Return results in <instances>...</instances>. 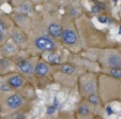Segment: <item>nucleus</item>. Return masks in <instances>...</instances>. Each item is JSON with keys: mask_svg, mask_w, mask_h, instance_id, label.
I'll list each match as a JSON object with an SVG mask.
<instances>
[{"mask_svg": "<svg viewBox=\"0 0 121 119\" xmlns=\"http://www.w3.org/2000/svg\"><path fill=\"white\" fill-rule=\"evenodd\" d=\"M5 104L7 107L11 110H18L22 106L25 104V99L18 93H14L9 96L5 99Z\"/></svg>", "mask_w": 121, "mask_h": 119, "instance_id": "1", "label": "nucleus"}, {"mask_svg": "<svg viewBox=\"0 0 121 119\" xmlns=\"http://www.w3.org/2000/svg\"><path fill=\"white\" fill-rule=\"evenodd\" d=\"M34 44L40 50H43V52H52L56 47V44L54 43V41H52L47 37L37 38L35 41H34Z\"/></svg>", "mask_w": 121, "mask_h": 119, "instance_id": "2", "label": "nucleus"}, {"mask_svg": "<svg viewBox=\"0 0 121 119\" xmlns=\"http://www.w3.org/2000/svg\"><path fill=\"white\" fill-rule=\"evenodd\" d=\"M7 82H8V84L11 86L12 89H14V90L21 89L24 85H25V79H24V77L22 75H19V74H12V75H10L9 77H8Z\"/></svg>", "mask_w": 121, "mask_h": 119, "instance_id": "3", "label": "nucleus"}, {"mask_svg": "<svg viewBox=\"0 0 121 119\" xmlns=\"http://www.w3.org/2000/svg\"><path fill=\"white\" fill-rule=\"evenodd\" d=\"M17 68L21 70L22 73L26 74V75H32L34 73L35 66L28 60H21L17 62Z\"/></svg>", "mask_w": 121, "mask_h": 119, "instance_id": "4", "label": "nucleus"}, {"mask_svg": "<svg viewBox=\"0 0 121 119\" xmlns=\"http://www.w3.org/2000/svg\"><path fill=\"white\" fill-rule=\"evenodd\" d=\"M105 64L110 69L121 68V56L118 55V54H112V55H109L106 58Z\"/></svg>", "mask_w": 121, "mask_h": 119, "instance_id": "5", "label": "nucleus"}, {"mask_svg": "<svg viewBox=\"0 0 121 119\" xmlns=\"http://www.w3.org/2000/svg\"><path fill=\"white\" fill-rule=\"evenodd\" d=\"M95 89H96V86L93 80H86L82 85V91L86 97L90 96L92 93H95Z\"/></svg>", "mask_w": 121, "mask_h": 119, "instance_id": "6", "label": "nucleus"}, {"mask_svg": "<svg viewBox=\"0 0 121 119\" xmlns=\"http://www.w3.org/2000/svg\"><path fill=\"white\" fill-rule=\"evenodd\" d=\"M62 40H63V42L65 44H68V45H73V44H75V42H76L75 32H74L73 30H70V29L63 30Z\"/></svg>", "mask_w": 121, "mask_h": 119, "instance_id": "7", "label": "nucleus"}, {"mask_svg": "<svg viewBox=\"0 0 121 119\" xmlns=\"http://www.w3.org/2000/svg\"><path fill=\"white\" fill-rule=\"evenodd\" d=\"M49 72V66L45 62H39L35 66V70H34V73L35 75L40 76V77H43L46 74H48Z\"/></svg>", "mask_w": 121, "mask_h": 119, "instance_id": "8", "label": "nucleus"}, {"mask_svg": "<svg viewBox=\"0 0 121 119\" xmlns=\"http://www.w3.org/2000/svg\"><path fill=\"white\" fill-rule=\"evenodd\" d=\"M48 32L49 35L54 38H59L60 35H62L63 33V30H62L61 26H59L58 24H52L48 27Z\"/></svg>", "mask_w": 121, "mask_h": 119, "instance_id": "9", "label": "nucleus"}, {"mask_svg": "<svg viewBox=\"0 0 121 119\" xmlns=\"http://www.w3.org/2000/svg\"><path fill=\"white\" fill-rule=\"evenodd\" d=\"M77 114L80 117H88L91 115V108L89 107L88 104H79L77 107Z\"/></svg>", "mask_w": 121, "mask_h": 119, "instance_id": "10", "label": "nucleus"}, {"mask_svg": "<svg viewBox=\"0 0 121 119\" xmlns=\"http://www.w3.org/2000/svg\"><path fill=\"white\" fill-rule=\"evenodd\" d=\"M47 60H48V62L52 64H60L62 58H61V56L57 53H49L47 56Z\"/></svg>", "mask_w": 121, "mask_h": 119, "instance_id": "11", "label": "nucleus"}, {"mask_svg": "<svg viewBox=\"0 0 121 119\" xmlns=\"http://www.w3.org/2000/svg\"><path fill=\"white\" fill-rule=\"evenodd\" d=\"M60 71L64 74L71 75V74H73L75 72V68H74V66H72L70 63H63L60 66Z\"/></svg>", "mask_w": 121, "mask_h": 119, "instance_id": "12", "label": "nucleus"}, {"mask_svg": "<svg viewBox=\"0 0 121 119\" xmlns=\"http://www.w3.org/2000/svg\"><path fill=\"white\" fill-rule=\"evenodd\" d=\"M13 40H14V41H15L17 44H19V45H23V44L26 42V37L24 35L23 32L15 31V32L13 33Z\"/></svg>", "mask_w": 121, "mask_h": 119, "instance_id": "13", "label": "nucleus"}, {"mask_svg": "<svg viewBox=\"0 0 121 119\" xmlns=\"http://www.w3.org/2000/svg\"><path fill=\"white\" fill-rule=\"evenodd\" d=\"M86 99H87V101L89 102L90 104H92V105H94V106L100 105V103H101V99L96 93L90 94V96L86 97Z\"/></svg>", "mask_w": 121, "mask_h": 119, "instance_id": "14", "label": "nucleus"}, {"mask_svg": "<svg viewBox=\"0 0 121 119\" xmlns=\"http://www.w3.org/2000/svg\"><path fill=\"white\" fill-rule=\"evenodd\" d=\"M109 75L112 78L116 79H121V68H114L109 70Z\"/></svg>", "mask_w": 121, "mask_h": 119, "instance_id": "15", "label": "nucleus"}, {"mask_svg": "<svg viewBox=\"0 0 121 119\" xmlns=\"http://www.w3.org/2000/svg\"><path fill=\"white\" fill-rule=\"evenodd\" d=\"M3 49H4V53L5 54H9V55L16 52V47L12 43H7L4 45V47H3Z\"/></svg>", "mask_w": 121, "mask_h": 119, "instance_id": "16", "label": "nucleus"}, {"mask_svg": "<svg viewBox=\"0 0 121 119\" xmlns=\"http://www.w3.org/2000/svg\"><path fill=\"white\" fill-rule=\"evenodd\" d=\"M11 90H13L11 88L8 82H4V83H0V92H10Z\"/></svg>", "mask_w": 121, "mask_h": 119, "instance_id": "17", "label": "nucleus"}, {"mask_svg": "<svg viewBox=\"0 0 121 119\" xmlns=\"http://www.w3.org/2000/svg\"><path fill=\"white\" fill-rule=\"evenodd\" d=\"M105 5L104 4H95L93 5V8H92V12H94V13H99V12L103 11V10H105Z\"/></svg>", "mask_w": 121, "mask_h": 119, "instance_id": "18", "label": "nucleus"}, {"mask_svg": "<svg viewBox=\"0 0 121 119\" xmlns=\"http://www.w3.org/2000/svg\"><path fill=\"white\" fill-rule=\"evenodd\" d=\"M10 66V61L7 59H2V60H0V68L2 70H7L8 68Z\"/></svg>", "mask_w": 121, "mask_h": 119, "instance_id": "19", "label": "nucleus"}, {"mask_svg": "<svg viewBox=\"0 0 121 119\" xmlns=\"http://www.w3.org/2000/svg\"><path fill=\"white\" fill-rule=\"evenodd\" d=\"M99 22H101V23H103V24H110L112 23V21H110L109 18H108V17H105V16H100V17H99Z\"/></svg>", "mask_w": 121, "mask_h": 119, "instance_id": "20", "label": "nucleus"}, {"mask_svg": "<svg viewBox=\"0 0 121 119\" xmlns=\"http://www.w3.org/2000/svg\"><path fill=\"white\" fill-rule=\"evenodd\" d=\"M3 31H4V25L2 24V22L0 21V35H2Z\"/></svg>", "mask_w": 121, "mask_h": 119, "instance_id": "21", "label": "nucleus"}, {"mask_svg": "<svg viewBox=\"0 0 121 119\" xmlns=\"http://www.w3.org/2000/svg\"><path fill=\"white\" fill-rule=\"evenodd\" d=\"M82 119H95V117H90V116H88V117H82Z\"/></svg>", "mask_w": 121, "mask_h": 119, "instance_id": "22", "label": "nucleus"}, {"mask_svg": "<svg viewBox=\"0 0 121 119\" xmlns=\"http://www.w3.org/2000/svg\"><path fill=\"white\" fill-rule=\"evenodd\" d=\"M119 33L121 35V26H120V28H119Z\"/></svg>", "mask_w": 121, "mask_h": 119, "instance_id": "23", "label": "nucleus"}, {"mask_svg": "<svg viewBox=\"0 0 121 119\" xmlns=\"http://www.w3.org/2000/svg\"><path fill=\"white\" fill-rule=\"evenodd\" d=\"M95 119H103L102 117H95Z\"/></svg>", "mask_w": 121, "mask_h": 119, "instance_id": "24", "label": "nucleus"}, {"mask_svg": "<svg viewBox=\"0 0 121 119\" xmlns=\"http://www.w3.org/2000/svg\"><path fill=\"white\" fill-rule=\"evenodd\" d=\"M2 40V35H0V41Z\"/></svg>", "mask_w": 121, "mask_h": 119, "instance_id": "25", "label": "nucleus"}, {"mask_svg": "<svg viewBox=\"0 0 121 119\" xmlns=\"http://www.w3.org/2000/svg\"><path fill=\"white\" fill-rule=\"evenodd\" d=\"M2 112V108H1V106H0V113Z\"/></svg>", "mask_w": 121, "mask_h": 119, "instance_id": "26", "label": "nucleus"}, {"mask_svg": "<svg viewBox=\"0 0 121 119\" xmlns=\"http://www.w3.org/2000/svg\"><path fill=\"white\" fill-rule=\"evenodd\" d=\"M93 1H99V0H93Z\"/></svg>", "mask_w": 121, "mask_h": 119, "instance_id": "27", "label": "nucleus"}, {"mask_svg": "<svg viewBox=\"0 0 121 119\" xmlns=\"http://www.w3.org/2000/svg\"><path fill=\"white\" fill-rule=\"evenodd\" d=\"M114 1H117V0H114Z\"/></svg>", "mask_w": 121, "mask_h": 119, "instance_id": "28", "label": "nucleus"}, {"mask_svg": "<svg viewBox=\"0 0 121 119\" xmlns=\"http://www.w3.org/2000/svg\"><path fill=\"white\" fill-rule=\"evenodd\" d=\"M21 119H24V118H21Z\"/></svg>", "mask_w": 121, "mask_h": 119, "instance_id": "29", "label": "nucleus"}]
</instances>
